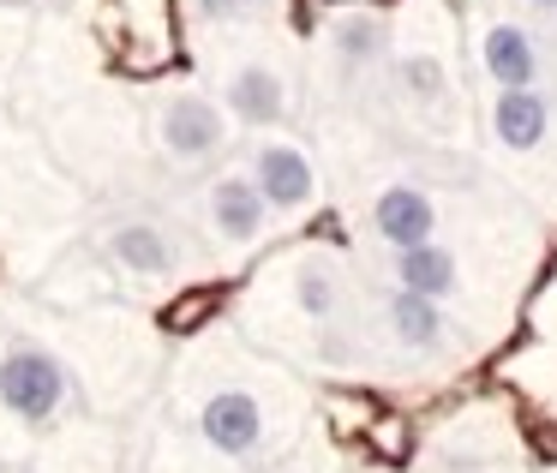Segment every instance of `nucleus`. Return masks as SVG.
<instances>
[{
	"label": "nucleus",
	"instance_id": "f257e3e1",
	"mask_svg": "<svg viewBox=\"0 0 557 473\" xmlns=\"http://www.w3.org/2000/svg\"><path fill=\"white\" fill-rule=\"evenodd\" d=\"M73 401V377L37 341H13L0 353V408L13 413L18 425H54Z\"/></svg>",
	"mask_w": 557,
	"mask_h": 473
},
{
	"label": "nucleus",
	"instance_id": "f03ea898",
	"mask_svg": "<svg viewBox=\"0 0 557 473\" xmlns=\"http://www.w3.org/2000/svg\"><path fill=\"white\" fill-rule=\"evenodd\" d=\"M157 133H162V150L181 169H198V162H210L228 145V109L210 102L205 90H169L157 109Z\"/></svg>",
	"mask_w": 557,
	"mask_h": 473
},
{
	"label": "nucleus",
	"instance_id": "7ed1b4c3",
	"mask_svg": "<svg viewBox=\"0 0 557 473\" xmlns=\"http://www.w3.org/2000/svg\"><path fill=\"white\" fill-rule=\"evenodd\" d=\"M246 174L258 181V192H264V204L276 210V216H300V210H312V198H318L312 157H306L300 145H288V138L252 145V169Z\"/></svg>",
	"mask_w": 557,
	"mask_h": 473
},
{
	"label": "nucleus",
	"instance_id": "20e7f679",
	"mask_svg": "<svg viewBox=\"0 0 557 473\" xmlns=\"http://www.w3.org/2000/svg\"><path fill=\"white\" fill-rule=\"evenodd\" d=\"M264 432L270 425L252 389H210L205 408H198V437L228 461H252L264 449Z\"/></svg>",
	"mask_w": 557,
	"mask_h": 473
},
{
	"label": "nucleus",
	"instance_id": "39448f33",
	"mask_svg": "<svg viewBox=\"0 0 557 473\" xmlns=\"http://www.w3.org/2000/svg\"><path fill=\"white\" fill-rule=\"evenodd\" d=\"M480 73L492 78L497 90H533L545 73V49L528 25L516 18H492L480 30Z\"/></svg>",
	"mask_w": 557,
	"mask_h": 473
},
{
	"label": "nucleus",
	"instance_id": "423d86ee",
	"mask_svg": "<svg viewBox=\"0 0 557 473\" xmlns=\"http://www.w3.org/2000/svg\"><path fill=\"white\" fill-rule=\"evenodd\" d=\"M222 109H228V121L270 133V126L288 121V78H282L276 66H264V61H240L228 78H222Z\"/></svg>",
	"mask_w": 557,
	"mask_h": 473
},
{
	"label": "nucleus",
	"instance_id": "0eeeda50",
	"mask_svg": "<svg viewBox=\"0 0 557 473\" xmlns=\"http://www.w3.org/2000/svg\"><path fill=\"white\" fill-rule=\"evenodd\" d=\"M372 228L389 252H408V246L437 240V204L408 181H389L384 192L372 198Z\"/></svg>",
	"mask_w": 557,
	"mask_h": 473
},
{
	"label": "nucleus",
	"instance_id": "6e6552de",
	"mask_svg": "<svg viewBox=\"0 0 557 473\" xmlns=\"http://www.w3.org/2000/svg\"><path fill=\"white\" fill-rule=\"evenodd\" d=\"M205 204H210V228H216L228 246H252V240H264L270 216H276V210L264 204V192H258L252 174H222V181L210 186Z\"/></svg>",
	"mask_w": 557,
	"mask_h": 473
},
{
	"label": "nucleus",
	"instance_id": "1a4fd4ad",
	"mask_svg": "<svg viewBox=\"0 0 557 473\" xmlns=\"http://www.w3.org/2000/svg\"><path fill=\"white\" fill-rule=\"evenodd\" d=\"M102 252H109L126 276H145V282L181 270V246H174L169 228H157V222H114V228L102 234Z\"/></svg>",
	"mask_w": 557,
	"mask_h": 473
},
{
	"label": "nucleus",
	"instance_id": "9d476101",
	"mask_svg": "<svg viewBox=\"0 0 557 473\" xmlns=\"http://www.w3.org/2000/svg\"><path fill=\"white\" fill-rule=\"evenodd\" d=\"M492 138L504 150H516V157L540 150L545 138H552V97H545L540 85L533 90H497L492 97Z\"/></svg>",
	"mask_w": 557,
	"mask_h": 473
},
{
	"label": "nucleus",
	"instance_id": "9b49d317",
	"mask_svg": "<svg viewBox=\"0 0 557 473\" xmlns=\"http://www.w3.org/2000/svg\"><path fill=\"white\" fill-rule=\"evenodd\" d=\"M324 42H330V61H336L348 78H360V73H372V66H384V54H389V18L354 7V13L330 18V37Z\"/></svg>",
	"mask_w": 557,
	"mask_h": 473
},
{
	"label": "nucleus",
	"instance_id": "f8f14e48",
	"mask_svg": "<svg viewBox=\"0 0 557 473\" xmlns=\"http://www.w3.org/2000/svg\"><path fill=\"white\" fill-rule=\"evenodd\" d=\"M384 324H389V336H396L401 348H413V353H432V348L449 341L444 300H425V294H408V288H396L384 300Z\"/></svg>",
	"mask_w": 557,
	"mask_h": 473
},
{
	"label": "nucleus",
	"instance_id": "ddd939ff",
	"mask_svg": "<svg viewBox=\"0 0 557 473\" xmlns=\"http://www.w3.org/2000/svg\"><path fill=\"white\" fill-rule=\"evenodd\" d=\"M396 288L408 294H425V300H449L461 288V264L444 240H425V246H408L396 252Z\"/></svg>",
	"mask_w": 557,
	"mask_h": 473
},
{
	"label": "nucleus",
	"instance_id": "4468645a",
	"mask_svg": "<svg viewBox=\"0 0 557 473\" xmlns=\"http://www.w3.org/2000/svg\"><path fill=\"white\" fill-rule=\"evenodd\" d=\"M389 78H396V90L413 102V109H432V102L449 97V73L437 54H401L396 66H389Z\"/></svg>",
	"mask_w": 557,
	"mask_h": 473
},
{
	"label": "nucleus",
	"instance_id": "2eb2a0df",
	"mask_svg": "<svg viewBox=\"0 0 557 473\" xmlns=\"http://www.w3.org/2000/svg\"><path fill=\"white\" fill-rule=\"evenodd\" d=\"M294 306H300L306 318H336V306H342V270L330 264V258H306L300 276H294Z\"/></svg>",
	"mask_w": 557,
	"mask_h": 473
},
{
	"label": "nucleus",
	"instance_id": "dca6fc26",
	"mask_svg": "<svg viewBox=\"0 0 557 473\" xmlns=\"http://www.w3.org/2000/svg\"><path fill=\"white\" fill-rule=\"evenodd\" d=\"M193 13L205 25H240V18H264L270 0H193Z\"/></svg>",
	"mask_w": 557,
	"mask_h": 473
},
{
	"label": "nucleus",
	"instance_id": "f3484780",
	"mask_svg": "<svg viewBox=\"0 0 557 473\" xmlns=\"http://www.w3.org/2000/svg\"><path fill=\"white\" fill-rule=\"evenodd\" d=\"M528 13H540V18H557V0H521Z\"/></svg>",
	"mask_w": 557,
	"mask_h": 473
}]
</instances>
